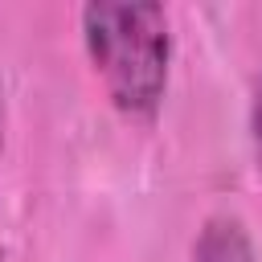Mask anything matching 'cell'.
<instances>
[{
  "label": "cell",
  "mask_w": 262,
  "mask_h": 262,
  "mask_svg": "<svg viewBox=\"0 0 262 262\" xmlns=\"http://www.w3.org/2000/svg\"><path fill=\"white\" fill-rule=\"evenodd\" d=\"M188 262H258L246 221L237 213H209L188 246Z\"/></svg>",
  "instance_id": "2"
},
{
  "label": "cell",
  "mask_w": 262,
  "mask_h": 262,
  "mask_svg": "<svg viewBox=\"0 0 262 262\" xmlns=\"http://www.w3.org/2000/svg\"><path fill=\"white\" fill-rule=\"evenodd\" d=\"M0 262H8V258H4V250H0Z\"/></svg>",
  "instance_id": "4"
},
{
  "label": "cell",
  "mask_w": 262,
  "mask_h": 262,
  "mask_svg": "<svg viewBox=\"0 0 262 262\" xmlns=\"http://www.w3.org/2000/svg\"><path fill=\"white\" fill-rule=\"evenodd\" d=\"M90 70L111 106L131 123H151L172 74V20L164 4L90 0L78 12Z\"/></svg>",
  "instance_id": "1"
},
{
  "label": "cell",
  "mask_w": 262,
  "mask_h": 262,
  "mask_svg": "<svg viewBox=\"0 0 262 262\" xmlns=\"http://www.w3.org/2000/svg\"><path fill=\"white\" fill-rule=\"evenodd\" d=\"M250 147H254V168L262 176V74L250 86Z\"/></svg>",
  "instance_id": "3"
}]
</instances>
